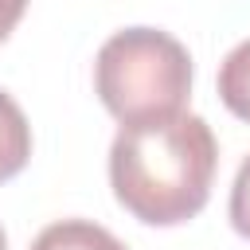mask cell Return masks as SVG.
Instances as JSON below:
<instances>
[{"label":"cell","mask_w":250,"mask_h":250,"mask_svg":"<svg viewBox=\"0 0 250 250\" xmlns=\"http://www.w3.org/2000/svg\"><path fill=\"white\" fill-rule=\"evenodd\" d=\"M219 164V145L199 113L129 121L109 145V184L117 203L148 223L176 227L203 211Z\"/></svg>","instance_id":"1"},{"label":"cell","mask_w":250,"mask_h":250,"mask_svg":"<svg viewBox=\"0 0 250 250\" xmlns=\"http://www.w3.org/2000/svg\"><path fill=\"white\" fill-rule=\"evenodd\" d=\"M94 90L121 125L180 113L191 94V55L160 27L113 31L94 59Z\"/></svg>","instance_id":"2"},{"label":"cell","mask_w":250,"mask_h":250,"mask_svg":"<svg viewBox=\"0 0 250 250\" xmlns=\"http://www.w3.org/2000/svg\"><path fill=\"white\" fill-rule=\"evenodd\" d=\"M31 250H129V246L94 219H59L35 234Z\"/></svg>","instance_id":"3"},{"label":"cell","mask_w":250,"mask_h":250,"mask_svg":"<svg viewBox=\"0 0 250 250\" xmlns=\"http://www.w3.org/2000/svg\"><path fill=\"white\" fill-rule=\"evenodd\" d=\"M27 156H31V125L20 109V102L0 90V184L12 180L16 172H23Z\"/></svg>","instance_id":"4"},{"label":"cell","mask_w":250,"mask_h":250,"mask_svg":"<svg viewBox=\"0 0 250 250\" xmlns=\"http://www.w3.org/2000/svg\"><path fill=\"white\" fill-rule=\"evenodd\" d=\"M219 98L234 117L250 121V39H242L227 51V59L219 66Z\"/></svg>","instance_id":"5"},{"label":"cell","mask_w":250,"mask_h":250,"mask_svg":"<svg viewBox=\"0 0 250 250\" xmlns=\"http://www.w3.org/2000/svg\"><path fill=\"white\" fill-rule=\"evenodd\" d=\"M227 215H230V227H234L242 238H250V156H246V160L238 164V172H234Z\"/></svg>","instance_id":"6"},{"label":"cell","mask_w":250,"mask_h":250,"mask_svg":"<svg viewBox=\"0 0 250 250\" xmlns=\"http://www.w3.org/2000/svg\"><path fill=\"white\" fill-rule=\"evenodd\" d=\"M23 8H27V0H0V43L12 35V27L23 16Z\"/></svg>","instance_id":"7"},{"label":"cell","mask_w":250,"mask_h":250,"mask_svg":"<svg viewBox=\"0 0 250 250\" xmlns=\"http://www.w3.org/2000/svg\"><path fill=\"white\" fill-rule=\"evenodd\" d=\"M0 250H8V238H4V227H0Z\"/></svg>","instance_id":"8"}]
</instances>
